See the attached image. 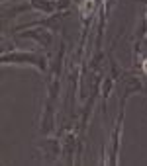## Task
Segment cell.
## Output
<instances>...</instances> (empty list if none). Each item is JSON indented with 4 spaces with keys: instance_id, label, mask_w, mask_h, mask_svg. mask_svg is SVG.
I'll use <instances>...</instances> for the list:
<instances>
[{
    "instance_id": "cell-1",
    "label": "cell",
    "mask_w": 147,
    "mask_h": 166,
    "mask_svg": "<svg viewBox=\"0 0 147 166\" xmlns=\"http://www.w3.org/2000/svg\"><path fill=\"white\" fill-rule=\"evenodd\" d=\"M145 63H147V61H145ZM145 70H147V64H145Z\"/></svg>"
}]
</instances>
